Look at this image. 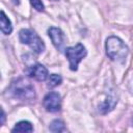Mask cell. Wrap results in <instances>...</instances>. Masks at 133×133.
I'll return each mask as SVG.
<instances>
[{"label":"cell","mask_w":133,"mask_h":133,"mask_svg":"<svg viewBox=\"0 0 133 133\" xmlns=\"http://www.w3.org/2000/svg\"><path fill=\"white\" fill-rule=\"evenodd\" d=\"M129 49L127 45L117 36H109L106 41V54L111 60L123 62L127 55Z\"/></svg>","instance_id":"6da1fadb"},{"label":"cell","mask_w":133,"mask_h":133,"mask_svg":"<svg viewBox=\"0 0 133 133\" xmlns=\"http://www.w3.org/2000/svg\"><path fill=\"white\" fill-rule=\"evenodd\" d=\"M8 90L15 98L20 100H33L35 98V90L33 85L24 78H19L12 81Z\"/></svg>","instance_id":"7a4b0ae2"},{"label":"cell","mask_w":133,"mask_h":133,"mask_svg":"<svg viewBox=\"0 0 133 133\" xmlns=\"http://www.w3.org/2000/svg\"><path fill=\"white\" fill-rule=\"evenodd\" d=\"M19 38L21 43L28 45L36 53H42L46 48L42 38L30 29H22L19 33Z\"/></svg>","instance_id":"3957f363"},{"label":"cell","mask_w":133,"mask_h":133,"mask_svg":"<svg viewBox=\"0 0 133 133\" xmlns=\"http://www.w3.org/2000/svg\"><path fill=\"white\" fill-rule=\"evenodd\" d=\"M65 56L69 60L70 69L72 71H77L79 62L86 56V49L79 43L73 47H68L65 49Z\"/></svg>","instance_id":"277c9868"},{"label":"cell","mask_w":133,"mask_h":133,"mask_svg":"<svg viewBox=\"0 0 133 133\" xmlns=\"http://www.w3.org/2000/svg\"><path fill=\"white\" fill-rule=\"evenodd\" d=\"M48 34L53 43V45L55 46V48L59 51L65 50L64 49V44H65V36L64 33L62 32V30L60 28L57 27H50L48 29Z\"/></svg>","instance_id":"5b68a950"},{"label":"cell","mask_w":133,"mask_h":133,"mask_svg":"<svg viewBox=\"0 0 133 133\" xmlns=\"http://www.w3.org/2000/svg\"><path fill=\"white\" fill-rule=\"evenodd\" d=\"M60 96L55 92V91H51L48 95H46V97L44 98L43 101V105L46 108L47 111L50 112H56L60 109Z\"/></svg>","instance_id":"8992f818"},{"label":"cell","mask_w":133,"mask_h":133,"mask_svg":"<svg viewBox=\"0 0 133 133\" xmlns=\"http://www.w3.org/2000/svg\"><path fill=\"white\" fill-rule=\"evenodd\" d=\"M26 72L29 77H31L37 81H45L48 78V70L46 69V66H44L43 64H39V63L30 65Z\"/></svg>","instance_id":"52a82bcc"},{"label":"cell","mask_w":133,"mask_h":133,"mask_svg":"<svg viewBox=\"0 0 133 133\" xmlns=\"http://www.w3.org/2000/svg\"><path fill=\"white\" fill-rule=\"evenodd\" d=\"M116 103H117V98H116V96L113 92H111V94H109L107 96L106 100L100 106V110L102 111V113H106V112L112 110Z\"/></svg>","instance_id":"ba28073f"},{"label":"cell","mask_w":133,"mask_h":133,"mask_svg":"<svg viewBox=\"0 0 133 133\" xmlns=\"http://www.w3.org/2000/svg\"><path fill=\"white\" fill-rule=\"evenodd\" d=\"M1 31L4 34H9L12 31V26L10 20L6 17L5 12L1 10Z\"/></svg>","instance_id":"9c48e42d"},{"label":"cell","mask_w":133,"mask_h":133,"mask_svg":"<svg viewBox=\"0 0 133 133\" xmlns=\"http://www.w3.org/2000/svg\"><path fill=\"white\" fill-rule=\"evenodd\" d=\"M11 131L12 132H32L33 128L31 123L27 121H21L18 124H16V126L12 128Z\"/></svg>","instance_id":"30bf717a"},{"label":"cell","mask_w":133,"mask_h":133,"mask_svg":"<svg viewBox=\"0 0 133 133\" xmlns=\"http://www.w3.org/2000/svg\"><path fill=\"white\" fill-rule=\"evenodd\" d=\"M49 129L52 132H62L64 130V124L60 119H55L50 124Z\"/></svg>","instance_id":"8fae6325"},{"label":"cell","mask_w":133,"mask_h":133,"mask_svg":"<svg viewBox=\"0 0 133 133\" xmlns=\"http://www.w3.org/2000/svg\"><path fill=\"white\" fill-rule=\"evenodd\" d=\"M62 81V78L60 75H57V74H52L50 75L49 77V80H48V86L49 87H55L57 85H59Z\"/></svg>","instance_id":"7c38bea8"},{"label":"cell","mask_w":133,"mask_h":133,"mask_svg":"<svg viewBox=\"0 0 133 133\" xmlns=\"http://www.w3.org/2000/svg\"><path fill=\"white\" fill-rule=\"evenodd\" d=\"M30 3H31V5L36 9V10H38V11H43L44 10V4H43V2L41 1V0H30Z\"/></svg>","instance_id":"4fadbf2b"},{"label":"cell","mask_w":133,"mask_h":133,"mask_svg":"<svg viewBox=\"0 0 133 133\" xmlns=\"http://www.w3.org/2000/svg\"><path fill=\"white\" fill-rule=\"evenodd\" d=\"M11 2H12L15 5H19V4H20V0H11Z\"/></svg>","instance_id":"5bb4252c"},{"label":"cell","mask_w":133,"mask_h":133,"mask_svg":"<svg viewBox=\"0 0 133 133\" xmlns=\"http://www.w3.org/2000/svg\"><path fill=\"white\" fill-rule=\"evenodd\" d=\"M4 119H5V114H4V111L2 110V122H1L2 125H3V123H4Z\"/></svg>","instance_id":"9a60e30c"},{"label":"cell","mask_w":133,"mask_h":133,"mask_svg":"<svg viewBox=\"0 0 133 133\" xmlns=\"http://www.w3.org/2000/svg\"><path fill=\"white\" fill-rule=\"evenodd\" d=\"M52 1H57V0H52Z\"/></svg>","instance_id":"2e32d148"},{"label":"cell","mask_w":133,"mask_h":133,"mask_svg":"<svg viewBox=\"0 0 133 133\" xmlns=\"http://www.w3.org/2000/svg\"><path fill=\"white\" fill-rule=\"evenodd\" d=\"M132 123H133V118H132Z\"/></svg>","instance_id":"e0dca14e"}]
</instances>
